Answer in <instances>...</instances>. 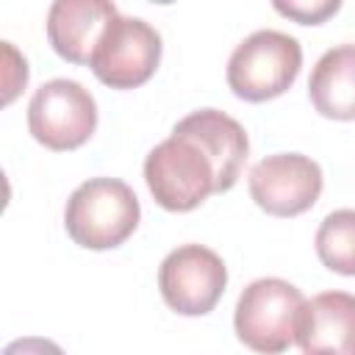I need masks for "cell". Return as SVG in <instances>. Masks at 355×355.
Here are the masks:
<instances>
[{"label": "cell", "instance_id": "5bb4252c", "mask_svg": "<svg viewBox=\"0 0 355 355\" xmlns=\"http://www.w3.org/2000/svg\"><path fill=\"white\" fill-rule=\"evenodd\" d=\"M3 355H67L55 341L42 336H22L3 347Z\"/></svg>", "mask_w": 355, "mask_h": 355}, {"label": "cell", "instance_id": "ba28073f", "mask_svg": "<svg viewBox=\"0 0 355 355\" xmlns=\"http://www.w3.org/2000/svg\"><path fill=\"white\" fill-rule=\"evenodd\" d=\"M322 166L302 153H275L261 158L247 178L250 197L269 216H300L322 194Z\"/></svg>", "mask_w": 355, "mask_h": 355}, {"label": "cell", "instance_id": "4fadbf2b", "mask_svg": "<svg viewBox=\"0 0 355 355\" xmlns=\"http://www.w3.org/2000/svg\"><path fill=\"white\" fill-rule=\"evenodd\" d=\"M341 8V0H297V3H283L277 0L275 3V11L283 14V17H291L302 25H319L324 22L330 14H336Z\"/></svg>", "mask_w": 355, "mask_h": 355}, {"label": "cell", "instance_id": "9a60e30c", "mask_svg": "<svg viewBox=\"0 0 355 355\" xmlns=\"http://www.w3.org/2000/svg\"><path fill=\"white\" fill-rule=\"evenodd\" d=\"M305 355H322V352H305Z\"/></svg>", "mask_w": 355, "mask_h": 355}, {"label": "cell", "instance_id": "8fae6325", "mask_svg": "<svg viewBox=\"0 0 355 355\" xmlns=\"http://www.w3.org/2000/svg\"><path fill=\"white\" fill-rule=\"evenodd\" d=\"M308 97L327 119H355V44H336L322 53L308 80Z\"/></svg>", "mask_w": 355, "mask_h": 355}, {"label": "cell", "instance_id": "3957f363", "mask_svg": "<svg viewBox=\"0 0 355 355\" xmlns=\"http://www.w3.org/2000/svg\"><path fill=\"white\" fill-rule=\"evenodd\" d=\"M302 291L283 277L252 280L236 302L233 327L244 347L261 355H277L297 344V327L305 311Z\"/></svg>", "mask_w": 355, "mask_h": 355}, {"label": "cell", "instance_id": "9c48e42d", "mask_svg": "<svg viewBox=\"0 0 355 355\" xmlns=\"http://www.w3.org/2000/svg\"><path fill=\"white\" fill-rule=\"evenodd\" d=\"M116 14L108 0H55L47 11V42L64 61L89 64Z\"/></svg>", "mask_w": 355, "mask_h": 355}, {"label": "cell", "instance_id": "277c9868", "mask_svg": "<svg viewBox=\"0 0 355 355\" xmlns=\"http://www.w3.org/2000/svg\"><path fill=\"white\" fill-rule=\"evenodd\" d=\"M302 47L283 31H255L227 58V86L239 100L266 103L280 97L300 75Z\"/></svg>", "mask_w": 355, "mask_h": 355}, {"label": "cell", "instance_id": "6da1fadb", "mask_svg": "<svg viewBox=\"0 0 355 355\" xmlns=\"http://www.w3.org/2000/svg\"><path fill=\"white\" fill-rule=\"evenodd\" d=\"M247 153V130L233 116L200 108L183 116L172 128V136L147 153L144 180L161 208L186 214L211 194L233 189Z\"/></svg>", "mask_w": 355, "mask_h": 355}, {"label": "cell", "instance_id": "7a4b0ae2", "mask_svg": "<svg viewBox=\"0 0 355 355\" xmlns=\"http://www.w3.org/2000/svg\"><path fill=\"white\" fill-rule=\"evenodd\" d=\"M139 197L119 178H89L67 200L64 227L78 247L114 250L139 227Z\"/></svg>", "mask_w": 355, "mask_h": 355}, {"label": "cell", "instance_id": "30bf717a", "mask_svg": "<svg viewBox=\"0 0 355 355\" xmlns=\"http://www.w3.org/2000/svg\"><path fill=\"white\" fill-rule=\"evenodd\" d=\"M297 344L302 352L355 355V294L322 291L305 302Z\"/></svg>", "mask_w": 355, "mask_h": 355}, {"label": "cell", "instance_id": "5b68a950", "mask_svg": "<svg viewBox=\"0 0 355 355\" xmlns=\"http://www.w3.org/2000/svg\"><path fill=\"white\" fill-rule=\"evenodd\" d=\"M28 130L47 150H78L97 130V103L83 83L53 78L28 103Z\"/></svg>", "mask_w": 355, "mask_h": 355}, {"label": "cell", "instance_id": "8992f818", "mask_svg": "<svg viewBox=\"0 0 355 355\" xmlns=\"http://www.w3.org/2000/svg\"><path fill=\"white\" fill-rule=\"evenodd\" d=\"M161 64V33L139 19L116 14L105 28L89 67L111 89H136L147 83Z\"/></svg>", "mask_w": 355, "mask_h": 355}, {"label": "cell", "instance_id": "7c38bea8", "mask_svg": "<svg viewBox=\"0 0 355 355\" xmlns=\"http://www.w3.org/2000/svg\"><path fill=\"white\" fill-rule=\"evenodd\" d=\"M319 261L338 275L355 277V208H338L327 214L316 230Z\"/></svg>", "mask_w": 355, "mask_h": 355}, {"label": "cell", "instance_id": "52a82bcc", "mask_svg": "<svg viewBox=\"0 0 355 355\" xmlns=\"http://www.w3.org/2000/svg\"><path fill=\"white\" fill-rule=\"evenodd\" d=\"M227 286L225 261L205 244H183L158 266L164 302L180 316H205L216 308Z\"/></svg>", "mask_w": 355, "mask_h": 355}]
</instances>
